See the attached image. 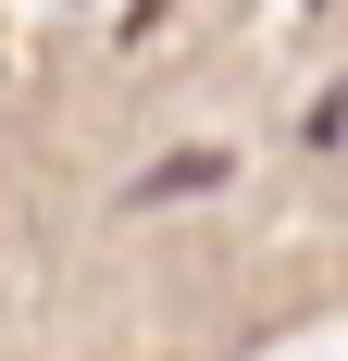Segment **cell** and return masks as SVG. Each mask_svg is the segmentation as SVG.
<instances>
[{
	"instance_id": "cell-1",
	"label": "cell",
	"mask_w": 348,
	"mask_h": 361,
	"mask_svg": "<svg viewBox=\"0 0 348 361\" xmlns=\"http://www.w3.org/2000/svg\"><path fill=\"white\" fill-rule=\"evenodd\" d=\"M224 175H237L224 149H174V162H149V175L125 187V212H162V200H199V187H224Z\"/></svg>"
}]
</instances>
